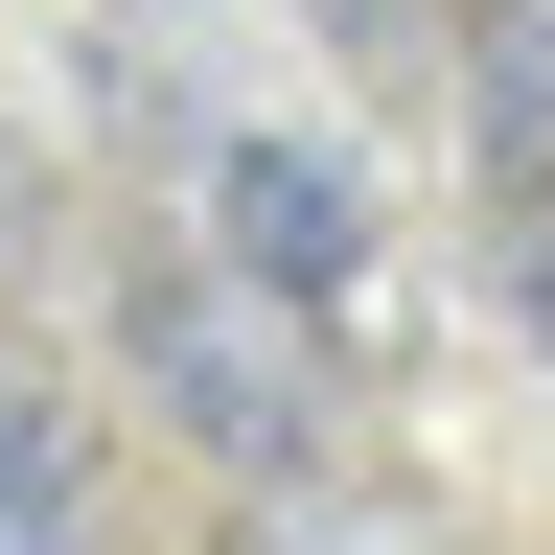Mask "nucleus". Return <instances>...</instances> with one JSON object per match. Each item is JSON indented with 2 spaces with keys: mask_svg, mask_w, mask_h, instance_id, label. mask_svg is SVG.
I'll use <instances>...</instances> for the list:
<instances>
[{
  "mask_svg": "<svg viewBox=\"0 0 555 555\" xmlns=\"http://www.w3.org/2000/svg\"><path fill=\"white\" fill-rule=\"evenodd\" d=\"M116 347H139V393L185 416L208 486H324V393H301V347H278V301L232 255L208 278H116Z\"/></svg>",
  "mask_w": 555,
  "mask_h": 555,
  "instance_id": "1",
  "label": "nucleus"
},
{
  "mask_svg": "<svg viewBox=\"0 0 555 555\" xmlns=\"http://www.w3.org/2000/svg\"><path fill=\"white\" fill-rule=\"evenodd\" d=\"M208 255H232L278 324H347V301H371V163H347V139H301V116L208 139Z\"/></svg>",
  "mask_w": 555,
  "mask_h": 555,
  "instance_id": "2",
  "label": "nucleus"
},
{
  "mask_svg": "<svg viewBox=\"0 0 555 555\" xmlns=\"http://www.w3.org/2000/svg\"><path fill=\"white\" fill-rule=\"evenodd\" d=\"M463 163L486 185L555 163V0H486V24H463Z\"/></svg>",
  "mask_w": 555,
  "mask_h": 555,
  "instance_id": "3",
  "label": "nucleus"
},
{
  "mask_svg": "<svg viewBox=\"0 0 555 555\" xmlns=\"http://www.w3.org/2000/svg\"><path fill=\"white\" fill-rule=\"evenodd\" d=\"M47 532H93V416L0 347V555H47Z\"/></svg>",
  "mask_w": 555,
  "mask_h": 555,
  "instance_id": "4",
  "label": "nucleus"
},
{
  "mask_svg": "<svg viewBox=\"0 0 555 555\" xmlns=\"http://www.w3.org/2000/svg\"><path fill=\"white\" fill-rule=\"evenodd\" d=\"M509 324H532V371H555V208L509 232Z\"/></svg>",
  "mask_w": 555,
  "mask_h": 555,
  "instance_id": "5",
  "label": "nucleus"
}]
</instances>
